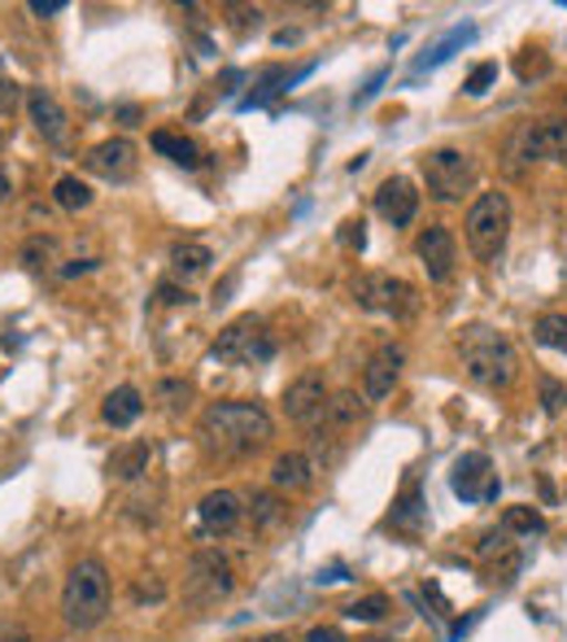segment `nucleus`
<instances>
[{"label":"nucleus","mask_w":567,"mask_h":642,"mask_svg":"<svg viewBox=\"0 0 567 642\" xmlns=\"http://www.w3.org/2000/svg\"><path fill=\"white\" fill-rule=\"evenodd\" d=\"M276 437V420L258 402H210L197 420V441L210 459H249Z\"/></svg>","instance_id":"nucleus-1"},{"label":"nucleus","mask_w":567,"mask_h":642,"mask_svg":"<svg viewBox=\"0 0 567 642\" xmlns=\"http://www.w3.org/2000/svg\"><path fill=\"white\" fill-rule=\"evenodd\" d=\"M458 363H463V376L481 389H511V380L519 376V358L511 350V342L485 324H472L458 333Z\"/></svg>","instance_id":"nucleus-2"},{"label":"nucleus","mask_w":567,"mask_h":642,"mask_svg":"<svg viewBox=\"0 0 567 642\" xmlns=\"http://www.w3.org/2000/svg\"><path fill=\"white\" fill-rule=\"evenodd\" d=\"M110 616V572L101 560H79L62 585V621L87 634Z\"/></svg>","instance_id":"nucleus-3"},{"label":"nucleus","mask_w":567,"mask_h":642,"mask_svg":"<svg viewBox=\"0 0 567 642\" xmlns=\"http://www.w3.org/2000/svg\"><path fill=\"white\" fill-rule=\"evenodd\" d=\"M463 236H467V249L476 263H497L502 249H506V236H511V197L506 193H481L467 218H463Z\"/></svg>","instance_id":"nucleus-4"},{"label":"nucleus","mask_w":567,"mask_h":642,"mask_svg":"<svg viewBox=\"0 0 567 642\" xmlns=\"http://www.w3.org/2000/svg\"><path fill=\"white\" fill-rule=\"evenodd\" d=\"M420 171H424L427 197L441 202V206H454V202H463L476 188V157L463 153V149H450V144L424 153Z\"/></svg>","instance_id":"nucleus-5"},{"label":"nucleus","mask_w":567,"mask_h":642,"mask_svg":"<svg viewBox=\"0 0 567 642\" xmlns=\"http://www.w3.org/2000/svg\"><path fill=\"white\" fill-rule=\"evenodd\" d=\"M210 358L218 363H236V367H254V363H271L276 358V337L267 333V324L258 315H240L231 319L218 342L210 346Z\"/></svg>","instance_id":"nucleus-6"},{"label":"nucleus","mask_w":567,"mask_h":642,"mask_svg":"<svg viewBox=\"0 0 567 642\" xmlns=\"http://www.w3.org/2000/svg\"><path fill=\"white\" fill-rule=\"evenodd\" d=\"M236 590V572L227 564V556L218 551H197L184 569V599L193 608H218L223 599H231Z\"/></svg>","instance_id":"nucleus-7"},{"label":"nucleus","mask_w":567,"mask_h":642,"mask_svg":"<svg viewBox=\"0 0 567 642\" xmlns=\"http://www.w3.org/2000/svg\"><path fill=\"white\" fill-rule=\"evenodd\" d=\"M354 302L371 315H393V319H411L420 310V293L406 285L402 276L389 272H367L354 281Z\"/></svg>","instance_id":"nucleus-8"},{"label":"nucleus","mask_w":567,"mask_h":642,"mask_svg":"<svg viewBox=\"0 0 567 642\" xmlns=\"http://www.w3.org/2000/svg\"><path fill=\"white\" fill-rule=\"evenodd\" d=\"M511 157H519L524 166L537 162H567V119H537L524 123L511 136Z\"/></svg>","instance_id":"nucleus-9"},{"label":"nucleus","mask_w":567,"mask_h":642,"mask_svg":"<svg viewBox=\"0 0 567 642\" xmlns=\"http://www.w3.org/2000/svg\"><path fill=\"white\" fill-rule=\"evenodd\" d=\"M328 402H332V389H328L323 371H315V367H310V371H301V376L284 389V416H288L292 425H301V428L323 425Z\"/></svg>","instance_id":"nucleus-10"},{"label":"nucleus","mask_w":567,"mask_h":642,"mask_svg":"<svg viewBox=\"0 0 567 642\" xmlns=\"http://www.w3.org/2000/svg\"><path fill=\"white\" fill-rule=\"evenodd\" d=\"M415 258L427 272L432 285H450L454 272H458V241L445 223H427L424 232L415 236Z\"/></svg>","instance_id":"nucleus-11"},{"label":"nucleus","mask_w":567,"mask_h":642,"mask_svg":"<svg viewBox=\"0 0 567 642\" xmlns=\"http://www.w3.org/2000/svg\"><path fill=\"white\" fill-rule=\"evenodd\" d=\"M450 486L463 502H489L497 499V477L494 463L485 450H472L463 459H454V472H450Z\"/></svg>","instance_id":"nucleus-12"},{"label":"nucleus","mask_w":567,"mask_h":642,"mask_svg":"<svg viewBox=\"0 0 567 642\" xmlns=\"http://www.w3.org/2000/svg\"><path fill=\"white\" fill-rule=\"evenodd\" d=\"M83 166H87L92 175L110 180V184H127V180L136 175V144L123 141V136H110V141H101V144L87 149Z\"/></svg>","instance_id":"nucleus-13"},{"label":"nucleus","mask_w":567,"mask_h":642,"mask_svg":"<svg viewBox=\"0 0 567 642\" xmlns=\"http://www.w3.org/2000/svg\"><path fill=\"white\" fill-rule=\"evenodd\" d=\"M402 363H406V355L393 342L367 358V367H362V402H384L398 389V380H402Z\"/></svg>","instance_id":"nucleus-14"},{"label":"nucleus","mask_w":567,"mask_h":642,"mask_svg":"<svg viewBox=\"0 0 567 642\" xmlns=\"http://www.w3.org/2000/svg\"><path fill=\"white\" fill-rule=\"evenodd\" d=\"M375 214L389 223V227H411L415 214H420V193L406 175H389L380 188H375Z\"/></svg>","instance_id":"nucleus-15"},{"label":"nucleus","mask_w":567,"mask_h":642,"mask_svg":"<svg viewBox=\"0 0 567 642\" xmlns=\"http://www.w3.org/2000/svg\"><path fill=\"white\" fill-rule=\"evenodd\" d=\"M240 516H245V507H240V495H236V490H210L206 499L197 502V524H202L206 538L236 533Z\"/></svg>","instance_id":"nucleus-16"},{"label":"nucleus","mask_w":567,"mask_h":642,"mask_svg":"<svg viewBox=\"0 0 567 642\" xmlns=\"http://www.w3.org/2000/svg\"><path fill=\"white\" fill-rule=\"evenodd\" d=\"M27 114H31L35 132L49 144L66 141V110H62V101H58L49 88H31V92H27Z\"/></svg>","instance_id":"nucleus-17"},{"label":"nucleus","mask_w":567,"mask_h":642,"mask_svg":"<svg viewBox=\"0 0 567 642\" xmlns=\"http://www.w3.org/2000/svg\"><path fill=\"white\" fill-rule=\"evenodd\" d=\"M310 486H315V463H310V455H301V450L276 455V463H271V490L297 495V490H310Z\"/></svg>","instance_id":"nucleus-18"},{"label":"nucleus","mask_w":567,"mask_h":642,"mask_svg":"<svg viewBox=\"0 0 567 642\" xmlns=\"http://www.w3.org/2000/svg\"><path fill=\"white\" fill-rule=\"evenodd\" d=\"M141 416H144V394L136 385H118V389H110L105 402H101V420L110 428H132Z\"/></svg>","instance_id":"nucleus-19"},{"label":"nucleus","mask_w":567,"mask_h":642,"mask_svg":"<svg viewBox=\"0 0 567 642\" xmlns=\"http://www.w3.org/2000/svg\"><path fill=\"white\" fill-rule=\"evenodd\" d=\"M148 463H153V446H148V441H127V446H118V450L110 455L105 472H110L114 481H141L144 472H148Z\"/></svg>","instance_id":"nucleus-20"},{"label":"nucleus","mask_w":567,"mask_h":642,"mask_svg":"<svg viewBox=\"0 0 567 642\" xmlns=\"http://www.w3.org/2000/svg\"><path fill=\"white\" fill-rule=\"evenodd\" d=\"M292 74L284 67H262V71L249 79V96H240V110H258V105H271L280 92H288Z\"/></svg>","instance_id":"nucleus-21"},{"label":"nucleus","mask_w":567,"mask_h":642,"mask_svg":"<svg viewBox=\"0 0 567 642\" xmlns=\"http://www.w3.org/2000/svg\"><path fill=\"white\" fill-rule=\"evenodd\" d=\"M148 144H153L162 157H171L175 166H184V171H197V166H202V149H197V141H188V136H179V132H153Z\"/></svg>","instance_id":"nucleus-22"},{"label":"nucleus","mask_w":567,"mask_h":642,"mask_svg":"<svg viewBox=\"0 0 567 642\" xmlns=\"http://www.w3.org/2000/svg\"><path fill=\"white\" fill-rule=\"evenodd\" d=\"M210 263H214L210 245H197V241H179V245H171V267H175V276H184V281L206 276Z\"/></svg>","instance_id":"nucleus-23"},{"label":"nucleus","mask_w":567,"mask_h":642,"mask_svg":"<svg viewBox=\"0 0 567 642\" xmlns=\"http://www.w3.org/2000/svg\"><path fill=\"white\" fill-rule=\"evenodd\" d=\"M53 202H58L66 214H79L92 206V188H87L79 175H62V180L53 184Z\"/></svg>","instance_id":"nucleus-24"},{"label":"nucleus","mask_w":567,"mask_h":642,"mask_svg":"<svg viewBox=\"0 0 567 642\" xmlns=\"http://www.w3.org/2000/svg\"><path fill=\"white\" fill-rule=\"evenodd\" d=\"M358 420H362V398H358L354 389H346V394H332L323 425H328V428H354Z\"/></svg>","instance_id":"nucleus-25"},{"label":"nucleus","mask_w":567,"mask_h":642,"mask_svg":"<svg viewBox=\"0 0 567 642\" xmlns=\"http://www.w3.org/2000/svg\"><path fill=\"white\" fill-rule=\"evenodd\" d=\"M472 40H476V27H454V31H450V35H445V40H441V44H436L427 58H420V62H415V71H432V67L450 62V58H454V49H463V44H472Z\"/></svg>","instance_id":"nucleus-26"},{"label":"nucleus","mask_w":567,"mask_h":642,"mask_svg":"<svg viewBox=\"0 0 567 642\" xmlns=\"http://www.w3.org/2000/svg\"><path fill=\"white\" fill-rule=\"evenodd\" d=\"M245 511H249V520H254L258 529H276L284 516H288V511H284V502L276 499L271 490H254V495H249V507H245Z\"/></svg>","instance_id":"nucleus-27"},{"label":"nucleus","mask_w":567,"mask_h":642,"mask_svg":"<svg viewBox=\"0 0 567 642\" xmlns=\"http://www.w3.org/2000/svg\"><path fill=\"white\" fill-rule=\"evenodd\" d=\"M393 612V603H389V594H362V599H354V603H346V616L350 621H358V625H375V621H384Z\"/></svg>","instance_id":"nucleus-28"},{"label":"nucleus","mask_w":567,"mask_h":642,"mask_svg":"<svg viewBox=\"0 0 567 642\" xmlns=\"http://www.w3.org/2000/svg\"><path fill=\"white\" fill-rule=\"evenodd\" d=\"M533 342L546 346V350L567 355V315H542V319L533 324Z\"/></svg>","instance_id":"nucleus-29"},{"label":"nucleus","mask_w":567,"mask_h":642,"mask_svg":"<svg viewBox=\"0 0 567 642\" xmlns=\"http://www.w3.org/2000/svg\"><path fill=\"white\" fill-rule=\"evenodd\" d=\"M502 529L506 533H524V538H533V533H542L546 529V520H542V511H533V507H506V516H502Z\"/></svg>","instance_id":"nucleus-30"},{"label":"nucleus","mask_w":567,"mask_h":642,"mask_svg":"<svg viewBox=\"0 0 567 642\" xmlns=\"http://www.w3.org/2000/svg\"><path fill=\"white\" fill-rule=\"evenodd\" d=\"M420 516H424V502H420V486L411 481V486H406V495H402L398 507H393L389 524H393V529H415V520H420Z\"/></svg>","instance_id":"nucleus-31"},{"label":"nucleus","mask_w":567,"mask_h":642,"mask_svg":"<svg viewBox=\"0 0 567 642\" xmlns=\"http://www.w3.org/2000/svg\"><path fill=\"white\" fill-rule=\"evenodd\" d=\"M58 258V241L53 236H31L27 245H22V267H31V272H40V267H49Z\"/></svg>","instance_id":"nucleus-32"},{"label":"nucleus","mask_w":567,"mask_h":642,"mask_svg":"<svg viewBox=\"0 0 567 642\" xmlns=\"http://www.w3.org/2000/svg\"><path fill=\"white\" fill-rule=\"evenodd\" d=\"M157 398L166 402V411H179L193 398V385L188 380H157Z\"/></svg>","instance_id":"nucleus-33"},{"label":"nucleus","mask_w":567,"mask_h":642,"mask_svg":"<svg viewBox=\"0 0 567 642\" xmlns=\"http://www.w3.org/2000/svg\"><path fill=\"white\" fill-rule=\"evenodd\" d=\"M494 83H497V62H481L476 71L467 74V83H463V88H467V96H485Z\"/></svg>","instance_id":"nucleus-34"},{"label":"nucleus","mask_w":567,"mask_h":642,"mask_svg":"<svg viewBox=\"0 0 567 642\" xmlns=\"http://www.w3.org/2000/svg\"><path fill=\"white\" fill-rule=\"evenodd\" d=\"M564 402H567V385H564V380H555V376H542V407H546V416H555Z\"/></svg>","instance_id":"nucleus-35"},{"label":"nucleus","mask_w":567,"mask_h":642,"mask_svg":"<svg viewBox=\"0 0 567 642\" xmlns=\"http://www.w3.org/2000/svg\"><path fill=\"white\" fill-rule=\"evenodd\" d=\"M227 13H231V27H236V31H249V27L262 22V9H249V4H227Z\"/></svg>","instance_id":"nucleus-36"},{"label":"nucleus","mask_w":567,"mask_h":642,"mask_svg":"<svg viewBox=\"0 0 567 642\" xmlns=\"http://www.w3.org/2000/svg\"><path fill=\"white\" fill-rule=\"evenodd\" d=\"M157 302H162V306H188L193 297H188V288H184V285H175V281H162V285H157Z\"/></svg>","instance_id":"nucleus-37"},{"label":"nucleus","mask_w":567,"mask_h":642,"mask_svg":"<svg viewBox=\"0 0 567 642\" xmlns=\"http://www.w3.org/2000/svg\"><path fill=\"white\" fill-rule=\"evenodd\" d=\"M341 245H350V249H362V245H367L362 218H350V223H341Z\"/></svg>","instance_id":"nucleus-38"},{"label":"nucleus","mask_w":567,"mask_h":642,"mask_svg":"<svg viewBox=\"0 0 567 642\" xmlns=\"http://www.w3.org/2000/svg\"><path fill=\"white\" fill-rule=\"evenodd\" d=\"M18 101H22V92H18V83H9V79H0V114H13V110H18Z\"/></svg>","instance_id":"nucleus-39"},{"label":"nucleus","mask_w":567,"mask_h":642,"mask_svg":"<svg viewBox=\"0 0 567 642\" xmlns=\"http://www.w3.org/2000/svg\"><path fill=\"white\" fill-rule=\"evenodd\" d=\"M66 9V0H31V13L35 18H53V13H62Z\"/></svg>","instance_id":"nucleus-40"},{"label":"nucleus","mask_w":567,"mask_h":642,"mask_svg":"<svg viewBox=\"0 0 567 642\" xmlns=\"http://www.w3.org/2000/svg\"><path fill=\"white\" fill-rule=\"evenodd\" d=\"M306 642H346V639H341V630H332V625H315V630L306 634Z\"/></svg>","instance_id":"nucleus-41"},{"label":"nucleus","mask_w":567,"mask_h":642,"mask_svg":"<svg viewBox=\"0 0 567 642\" xmlns=\"http://www.w3.org/2000/svg\"><path fill=\"white\" fill-rule=\"evenodd\" d=\"M92 267H96L92 258H79V263H66V267H62V281H74V276H87Z\"/></svg>","instance_id":"nucleus-42"},{"label":"nucleus","mask_w":567,"mask_h":642,"mask_svg":"<svg viewBox=\"0 0 567 642\" xmlns=\"http://www.w3.org/2000/svg\"><path fill=\"white\" fill-rule=\"evenodd\" d=\"M141 105H118V123H123V128H141Z\"/></svg>","instance_id":"nucleus-43"},{"label":"nucleus","mask_w":567,"mask_h":642,"mask_svg":"<svg viewBox=\"0 0 567 642\" xmlns=\"http://www.w3.org/2000/svg\"><path fill=\"white\" fill-rule=\"evenodd\" d=\"M0 642H31V634L22 625H13V630H0Z\"/></svg>","instance_id":"nucleus-44"},{"label":"nucleus","mask_w":567,"mask_h":642,"mask_svg":"<svg viewBox=\"0 0 567 642\" xmlns=\"http://www.w3.org/2000/svg\"><path fill=\"white\" fill-rule=\"evenodd\" d=\"M9 193H13V175H9V171H4V166H0V202H4V197H9Z\"/></svg>","instance_id":"nucleus-45"},{"label":"nucleus","mask_w":567,"mask_h":642,"mask_svg":"<svg viewBox=\"0 0 567 642\" xmlns=\"http://www.w3.org/2000/svg\"><path fill=\"white\" fill-rule=\"evenodd\" d=\"M254 642H288V634H262V639H254Z\"/></svg>","instance_id":"nucleus-46"},{"label":"nucleus","mask_w":567,"mask_h":642,"mask_svg":"<svg viewBox=\"0 0 567 642\" xmlns=\"http://www.w3.org/2000/svg\"><path fill=\"white\" fill-rule=\"evenodd\" d=\"M0 149H4V128H0Z\"/></svg>","instance_id":"nucleus-47"},{"label":"nucleus","mask_w":567,"mask_h":642,"mask_svg":"<svg viewBox=\"0 0 567 642\" xmlns=\"http://www.w3.org/2000/svg\"><path fill=\"white\" fill-rule=\"evenodd\" d=\"M564 110H567V101H564Z\"/></svg>","instance_id":"nucleus-48"}]
</instances>
